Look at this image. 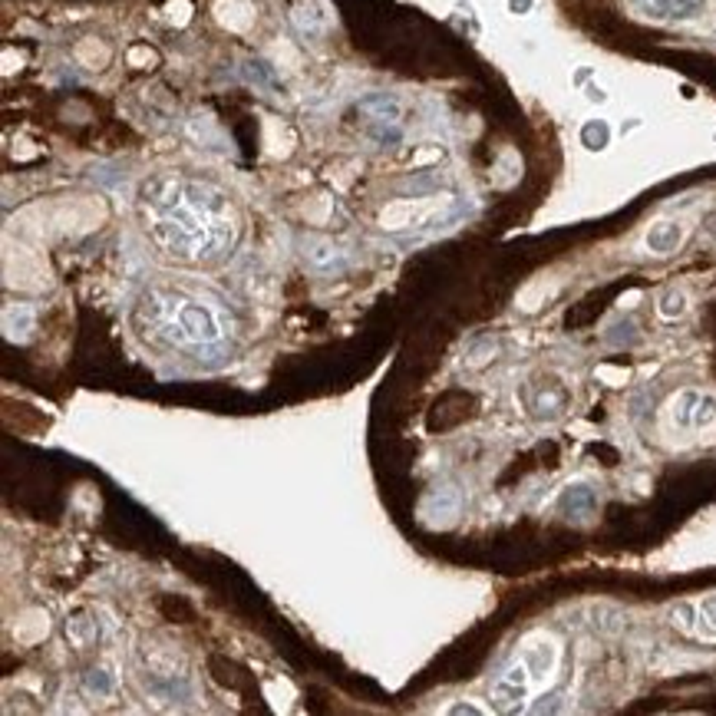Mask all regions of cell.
Segmentation results:
<instances>
[{
    "label": "cell",
    "instance_id": "9a60e30c",
    "mask_svg": "<svg viewBox=\"0 0 716 716\" xmlns=\"http://www.w3.org/2000/svg\"><path fill=\"white\" fill-rule=\"evenodd\" d=\"M604 340H608L611 346H631V344H637V340H640V334H637V323L624 317V321L611 323V330L604 334Z\"/></svg>",
    "mask_w": 716,
    "mask_h": 716
},
{
    "label": "cell",
    "instance_id": "ba28073f",
    "mask_svg": "<svg viewBox=\"0 0 716 716\" xmlns=\"http://www.w3.org/2000/svg\"><path fill=\"white\" fill-rule=\"evenodd\" d=\"M360 113L373 119L377 126H400V103L386 96V92H373V96H363L360 99Z\"/></svg>",
    "mask_w": 716,
    "mask_h": 716
},
{
    "label": "cell",
    "instance_id": "d6986e66",
    "mask_svg": "<svg viewBox=\"0 0 716 716\" xmlns=\"http://www.w3.org/2000/svg\"><path fill=\"white\" fill-rule=\"evenodd\" d=\"M673 624L683 627V631H693L696 627V608L693 604H677L673 608Z\"/></svg>",
    "mask_w": 716,
    "mask_h": 716
},
{
    "label": "cell",
    "instance_id": "603a6c76",
    "mask_svg": "<svg viewBox=\"0 0 716 716\" xmlns=\"http://www.w3.org/2000/svg\"><path fill=\"white\" fill-rule=\"evenodd\" d=\"M591 76H594V69L591 67H581L575 73V86H585V80H591Z\"/></svg>",
    "mask_w": 716,
    "mask_h": 716
},
{
    "label": "cell",
    "instance_id": "277c9868",
    "mask_svg": "<svg viewBox=\"0 0 716 716\" xmlns=\"http://www.w3.org/2000/svg\"><path fill=\"white\" fill-rule=\"evenodd\" d=\"M531 687H535L531 670H529V664L519 657L515 664H508V667L498 673V680L492 683V706L502 710V713H515V710L525 706Z\"/></svg>",
    "mask_w": 716,
    "mask_h": 716
},
{
    "label": "cell",
    "instance_id": "7c38bea8",
    "mask_svg": "<svg viewBox=\"0 0 716 716\" xmlns=\"http://www.w3.org/2000/svg\"><path fill=\"white\" fill-rule=\"evenodd\" d=\"M304 258H307L314 267H321V271H337V267H346V258L337 251L330 242H311V244H307V251H304Z\"/></svg>",
    "mask_w": 716,
    "mask_h": 716
},
{
    "label": "cell",
    "instance_id": "4fadbf2b",
    "mask_svg": "<svg viewBox=\"0 0 716 716\" xmlns=\"http://www.w3.org/2000/svg\"><path fill=\"white\" fill-rule=\"evenodd\" d=\"M581 146L588 152H604L611 146V126L604 119H588L581 126Z\"/></svg>",
    "mask_w": 716,
    "mask_h": 716
},
{
    "label": "cell",
    "instance_id": "ffe728a7",
    "mask_svg": "<svg viewBox=\"0 0 716 716\" xmlns=\"http://www.w3.org/2000/svg\"><path fill=\"white\" fill-rule=\"evenodd\" d=\"M446 713H452V716H462V713H469V716H479V713H485L482 706H475V704H452Z\"/></svg>",
    "mask_w": 716,
    "mask_h": 716
},
{
    "label": "cell",
    "instance_id": "2e32d148",
    "mask_svg": "<svg viewBox=\"0 0 716 716\" xmlns=\"http://www.w3.org/2000/svg\"><path fill=\"white\" fill-rule=\"evenodd\" d=\"M696 631L704 637H710V640H716V594L713 598H706L700 608H696Z\"/></svg>",
    "mask_w": 716,
    "mask_h": 716
},
{
    "label": "cell",
    "instance_id": "5bb4252c",
    "mask_svg": "<svg viewBox=\"0 0 716 716\" xmlns=\"http://www.w3.org/2000/svg\"><path fill=\"white\" fill-rule=\"evenodd\" d=\"M657 314L664 321H677L687 314V294L683 290H664L657 300Z\"/></svg>",
    "mask_w": 716,
    "mask_h": 716
},
{
    "label": "cell",
    "instance_id": "30bf717a",
    "mask_svg": "<svg viewBox=\"0 0 716 716\" xmlns=\"http://www.w3.org/2000/svg\"><path fill=\"white\" fill-rule=\"evenodd\" d=\"M34 323H36V311L30 304H17V307H11V311L4 314V330H7L11 340H27L30 330H34Z\"/></svg>",
    "mask_w": 716,
    "mask_h": 716
},
{
    "label": "cell",
    "instance_id": "ac0fdd59",
    "mask_svg": "<svg viewBox=\"0 0 716 716\" xmlns=\"http://www.w3.org/2000/svg\"><path fill=\"white\" fill-rule=\"evenodd\" d=\"M713 419H716V396L704 393V396H700V403H696V419H693V429L710 426Z\"/></svg>",
    "mask_w": 716,
    "mask_h": 716
},
{
    "label": "cell",
    "instance_id": "8fae6325",
    "mask_svg": "<svg viewBox=\"0 0 716 716\" xmlns=\"http://www.w3.org/2000/svg\"><path fill=\"white\" fill-rule=\"evenodd\" d=\"M700 396H704V393H696V390H683V393H677V396H673V403H670V419H673L680 429H693Z\"/></svg>",
    "mask_w": 716,
    "mask_h": 716
},
{
    "label": "cell",
    "instance_id": "6da1fadb",
    "mask_svg": "<svg viewBox=\"0 0 716 716\" xmlns=\"http://www.w3.org/2000/svg\"><path fill=\"white\" fill-rule=\"evenodd\" d=\"M155 242L182 261H211L235 242V215L219 188L175 175H155L142 188Z\"/></svg>",
    "mask_w": 716,
    "mask_h": 716
},
{
    "label": "cell",
    "instance_id": "52a82bcc",
    "mask_svg": "<svg viewBox=\"0 0 716 716\" xmlns=\"http://www.w3.org/2000/svg\"><path fill=\"white\" fill-rule=\"evenodd\" d=\"M683 225L680 221H654L650 228H647L644 235V248L650 254H657V258H667V254H673L677 248L683 244Z\"/></svg>",
    "mask_w": 716,
    "mask_h": 716
},
{
    "label": "cell",
    "instance_id": "9c48e42d",
    "mask_svg": "<svg viewBox=\"0 0 716 716\" xmlns=\"http://www.w3.org/2000/svg\"><path fill=\"white\" fill-rule=\"evenodd\" d=\"M423 515H429V519L436 521H452L456 515H459V492L452 489V485H442V489H436L433 496L423 502Z\"/></svg>",
    "mask_w": 716,
    "mask_h": 716
},
{
    "label": "cell",
    "instance_id": "7a4b0ae2",
    "mask_svg": "<svg viewBox=\"0 0 716 716\" xmlns=\"http://www.w3.org/2000/svg\"><path fill=\"white\" fill-rule=\"evenodd\" d=\"M142 317L152 334L179 346H211L225 337L219 311L182 294H149L142 304Z\"/></svg>",
    "mask_w": 716,
    "mask_h": 716
},
{
    "label": "cell",
    "instance_id": "44dd1931",
    "mask_svg": "<svg viewBox=\"0 0 716 716\" xmlns=\"http://www.w3.org/2000/svg\"><path fill=\"white\" fill-rule=\"evenodd\" d=\"M585 96H588L591 103H604L608 99V92L601 90V86H588V83H585Z\"/></svg>",
    "mask_w": 716,
    "mask_h": 716
},
{
    "label": "cell",
    "instance_id": "e0dca14e",
    "mask_svg": "<svg viewBox=\"0 0 716 716\" xmlns=\"http://www.w3.org/2000/svg\"><path fill=\"white\" fill-rule=\"evenodd\" d=\"M113 673L109 670H90L86 673V690L96 693V696H109L113 693Z\"/></svg>",
    "mask_w": 716,
    "mask_h": 716
},
{
    "label": "cell",
    "instance_id": "8992f818",
    "mask_svg": "<svg viewBox=\"0 0 716 716\" xmlns=\"http://www.w3.org/2000/svg\"><path fill=\"white\" fill-rule=\"evenodd\" d=\"M554 508H558L565 519H588L591 512L598 508V492H594L588 482H571L565 492L558 496Z\"/></svg>",
    "mask_w": 716,
    "mask_h": 716
},
{
    "label": "cell",
    "instance_id": "3957f363",
    "mask_svg": "<svg viewBox=\"0 0 716 716\" xmlns=\"http://www.w3.org/2000/svg\"><path fill=\"white\" fill-rule=\"evenodd\" d=\"M710 0H627V11L647 23H690L704 17Z\"/></svg>",
    "mask_w": 716,
    "mask_h": 716
},
{
    "label": "cell",
    "instance_id": "5b68a950",
    "mask_svg": "<svg viewBox=\"0 0 716 716\" xmlns=\"http://www.w3.org/2000/svg\"><path fill=\"white\" fill-rule=\"evenodd\" d=\"M521 660L529 664L531 680L545 683L558 667V640L552 634H531L525 650H521Z\"/></svg>",
    "mask_w": 716,
    "mask_h": 716
},
{
    "label": "cell",
    "instance_id": "7402d4cb",
    "mask_svg": "<svg viewBox=\"0 0 716 716\" xmlns=\"http://www.w3.org/2000/svg\"><path fill=\"white\" fill-rule=\"evenodd\" d=\"M531 4H535V0H508V11H512V13H529Z\"/></svg>",
    "mask_w": 716,
    "mask_h": 716
}]
</instances>
